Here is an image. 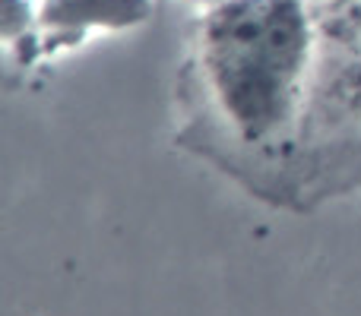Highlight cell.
<instances>
[{"mask_svg":"<svg viewBox=\"0 0 361 316\" xmlns=\"http://www.w3.org/2000/svg\"><path fill=\"white\" fill-rule=\"evenodd\" d=\"M305 0H212L200 57L219 108L250 143L269 139L295 118L311 61Z\"/></svg>","mask_w":361,"mask_h":316,"instance_id":"cell-1","label":"cell"},{"mask_svg":"<svg viewBox=\"0 0 361 316\" xmlns=\"http://www.w3.org/2000/svg\"><path fill=\"white\" fill-rule=\"evenodd\" d=\"M209 4H212V0H209Z\"/></svg>","mask_w":361,"mask_h":316,"instance_id":"cell-2","label":"cell"}]
</instances>
